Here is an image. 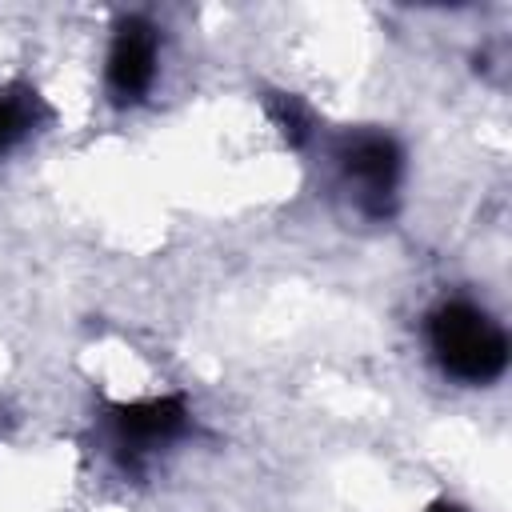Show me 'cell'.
<instances>
[{"instance_id": "1", "label": "cell", "mask_w": 512, "mask_h": 512, "mask_svg": "<svg viewBox=\"0 0 512 512\" xmlns=\"http://www.w3.org/2000/svg\"><path fill=\"white\" fill-rule=\"evenodd\" d=\"M428 348L440 372L456 384L484 388L508 368V332L476 300L452 296L428 312Z\"/></svg>"}, {"instance_id": "2", "label": "cell", "mask_w": 512, "mask_h": 512, "mask_svg": "<svg viewBox=\"0 0 512 512\" xmlns=\"http://www.w3.org/2000/svg\"><path fill=\"white\" fill-rule=\"evenodd\" d=\"M340 188L348 192L352 208L368 220H388L400 200L404 180V152L388 132H348L332 148Z\"/></svg>"}, {"instance_id": "3", "label": "cell", "mask_w": 512, "mask_h": 512, "mask_svg": "<svg viewBox=\"0 0 512 512\" xmlns=\"http://www.w3.org/2000/svg\"><path fill=\"white\" fill-rule=\"evenodd\" d=\"M160 76V32L144 16H124L108 44L104 60V92L116 108L140 104Z\"/></svg>"}, {"instance_id": "4", "label": "cell", "mask_w": 512, "mask_h": 512, "mask_svg": "<svg viewBox=\"0 0 512 512\" xmlns=\"http://www.w3.org/2000/svg\"><path fill=\"white\" fill-rule=\"evenodd\" d=\"M108 424H112L116 456L124 464H140L152 452L180 440L188 432L192 416L180 396H152V400H136V404H116Z\"/></svg>"}, {"instance_id": "5", "label": "cell", "mask_w": 512, "mask_h": 512, "mask_svg": "<svg viewBox=\"0 0 512 512\" xmlns=\"http://www.w3.org/2000/svg\"><path fill=\"white\" fill-rule=\"evenodd\" d=\"M44 120H48V104L32 84L16 80V84L0 88V156L12 152L16 144H24Z\"/></svg>"}, {"instance_id": "6", "label": "cell", "mask_w": 512, "mask_h": 512, "mask_svg": "<svg viewBox=\"0 0 512 512\" xmlns=\"http://www.w3.org/2000/svg\"><path fill=\"white\" fill-rule=\"evenodd\" d=\"M268 116H272V124L280 128V136L292 148H300L312 136V120H308V112H304V104L296 96H272L268 100Z\"/></svg>"}, {"instance_id": "7", "label": "cell", "mask_w": 512, "mask_h": 512, "mask_svg": "<svg viewBox=\"0 0 512 512\" xmlns=\"http://www.w3.org/2000/svg\"><path fill=\"white\" fill-rule=\"evenodd\" d=\"M424 512H464L460 504H452V500H436V504H428Z\"/></svg>"}]
</instances>
